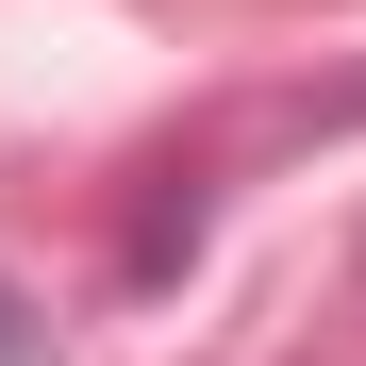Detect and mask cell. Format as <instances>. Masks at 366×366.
<instances>
[{
  "mask_svg": "<svg viewBox=\"0 0 366 366\" xmlns=\"http://www.w3.org/2000/svg\"><path fill=\"white\" fill-rule=\"evenodd\" d=\"M34 350H50V333H34V300L0 283V366H34Z\"/></svg>",
  "mask_w": 366,
  "mask_h": 366,
  "instance_id": "1",
  "label": "cell"
}]
</instances>
